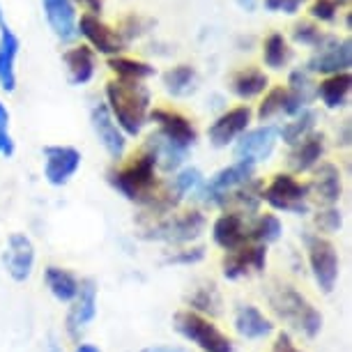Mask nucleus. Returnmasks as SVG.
I'll use <instances>...</instances> for the list:
<instances>
[{"label": "nucleus", "mask_w": 352, "mask_h": 352, "mask_svg": "<svg viewBox=\"0 0 352 352\" xmlns=\"http://www.w3.org/2000/svg\"><path fill=\"white\" fill-rule=\"evenodd\" d=\"M78 35H83L88 39L90 49H95L104 56H120L124 51V39L120 37V32L113 30L109 23H104L99 16H92V14H83L81 21H78Z\"/></svg>", "instance_id": "nucleus-14"}, {"label": "nucleus", "mask_w": 352, "mask_h": 352, "mask_svg": "<svg viewBox=\"0 0 352 352\" xmlns=\"http://www.w3.org/2000/svg\"><path fill=\"white\" fill-rule=\"evenodd\" d=\"M267 265V247L263 244H244L242 249L230 251L223 256L221 267L226 278H242L249 276L251 272H263Z\"/></svg>", "instance_id": "nucleus-17"}, {"label": "nucleus", "mask_w": 352, "mask_h": 352, "mask_svg": "<svg viewBox=\"0 0 352 352\" xmlns=\"http://www.w3.org/2000/svg\"><path fill=\"white\" fill-rule=\"evenodd\" d=\"M143 150L148 152L152 159H155V166H157L159 170H164V173L177 170L184 164L187 155H189L187 148L173 143L170 138H166L164 134H159V131H155L152 136H148V141H145Z\"/></svg>", "instance_id": "nucleus-23"}, {"label": "nucleus", "mask_w": 352, "mask_h": 352, "mask_svg": "<svg viewBox=\"0 0 352 352\" xmlns=\"http://www.w3.org/2000/svg\"><path fill=\"white\" fill-rule=\"evenodd\" d=\"M322 155H324V134L322 131H311L307 138H302L292 148L288 164L292 173H309L320 164Z\"/></svg>", "instance_id": "nucleus-24"}, {"label": "nucleus", "mask_w": 352, "mask_h": 352, "mask_svg": "<svg viewBox=\"0 0 352 352\" xmlns=\"http://www.w3.org/2000/svg\"><path fill=\"white\" fill-rule=\"evenodd\" d=\"M150 90L143 81H116L106 83V109L113 116L122 134L138 136L150 116Z\"/></svg>", "instance_id": "nucleus-1"}, {"label": "nucleus", "mask_w": 352, "mask_h": 352, "mask_svg": "<svg viewBox=\"0 0 352 352\" xmlns=\"http://www.w3.org/2000/svg\"><path fill=\"white\" fill-rule=\"evenodd\" d=\"M251 118H254V111L249 106H235V109L221 113L208 129L210 143L214 148H228L232 141H237L249 129Z\"/></svg>", "instance_id": "nucleus-13"}, {"label": "nucleus", "mask_w": 352, "mask_h": 352, "mask_svg": "<svg viewBox=\"0 0 352 352\" xmlns=\"http://www.w3.org/2000/svg\"><path fill=\"white\" fill-rule=\"evenodd\" d=\"M352 65V42L350 37H345L338 42V37L331 35V39L324 46H320L314 56L309 58L307 72L311 74H324V76H334L348 72Z\"/></svg>", "instance_id": "nucleus-9"}, {"label": "nucleus", "mask_w": 352, "mask_h": 352, "mask_svg": "<svg viewBox=\"0 0 352 352\" xmlns=\"http://www.w3.org/2000/svg\"><path fill=\"white\" fill-rule=\"evenodd\" d=\"M270 309L278 320L288 322L290 327L314 338L322 329V314L311 304L300 290L283 283L270 292Z\"/></svg>", "instance_id": "nucleus-3"}, {"label": "nucleus", "mask_w": 352, "mask_h": 352, "mask_svg": "<svg viewBox=\"0 0 352 352\" xmlns=\"http://www.w3.org/2000/svg\"><path fill=\"white\" fill-rule=\"evenodd\" d=\"M292 39H295L297 44H304V46H311V49H320L331 39V35L327 32H322L318 25L309 23V21H302L295 25V30H292Z\"/></svg>", "instance_id": "nucleus-39"}, {"label": "nucleus", "mask_w": 352, "mask_h": 352, "mask_svg": "<svg viewBox=\"0 0 352 352\" xmlns=\"http://www.w3.org/2000/svg\"><path fill=\"white\" fill-rule=\"evenodd\" d=\"M307 0H263L265 10L281 12V14H297Z\"/></svg>", "instance_id": "nucleus-43"}, {"label": "nucleus", "mask_w": 352, "mask_h": 352, "mask_svg": "<svg viewBox=\"0 0 352 352\" xmlns=\"http://www.w3.org/2000/svg\"><path fill=\"white\" fill-rule=\"evenodd\" d=\"M292 49L285 42V37L281 32H272L263 44V60L270 69H283L290 63Z\"/></svg>", "instance_id": "nucleus-35"}, {"label": "nucleus", "mask_w": 352, "mask_h": 352, "mask_svg": "<svg viewBox=\"0 0 352 352\" xmlns=\"http://www.w3.org/2000/svg\"><path fill=\"white\" fill-rule=\"evenodd\" d=\"M44 281L58 302H74L78 292V278L69 270L58 267V265H49L44 272Z\"/></svg>", "instance_id": "nucleus-31"}, {"label": "nucleus", "mask_w": 352, "mask_h": 352, "mask_svg": "<svg viewBox=\"0 0 352 352\" xmlns=\"http://www.w3.org/2000/svg\"><path fill=\"white\" fill-rule=\"evenodd\" d=\"M162 81H164V90L170 97H189L191 92H196L198 74L191 65H177V67L164 72Z\"/></svg>", "instance_id": "nucleus-32"}, {"label": "nucleus", "mask_w": 352, "mask_h": 352, "mask_svg": "<svg viewBox=\"0 0 352 352\" xmlns=\"http://www.w3.org/2000/svg\"><path fill=\"white\" fill-rule=\"evenodd\" d=\"M276 116H288V90H285L283 85L272 88L267 95H265L256 113V118L261 122H270L272 118H276Z\"/></svg>", "instance_id": "nucleus-37"}, {"label": "nucleus", "mask_w": 352, "mask_h": 352, "mask_svg": "<svg viewBox=\"0 0 352 352\" xmlns=\"http://www.w3.org/2000/svg\"><path fill=\"white\" fill-rule=\"evenodd\" d=\"M109 69L122 81H145L155 74V67L143 60H134V58L113 56L109 58Z\"/></svg>", "instance_id": "nucleus-34"}, {"label": "nucleus", "mask_w": 352, "mask_h": 352, "mask_svg": "<svg viewBox=\"0 0 352 352\" xmlns=\"http://www.w3.org/2000/svg\"><path fill=\"white\" fill-rule=\"evenodd\" d=\"M307 244H309V263H311V272H314L316 283L320 285L322 292H331L336 288V281H338L336 247L327 237H320V235H311Z\"/></svg>", "instance_id": "nucleus-7"}, {"label": "nucleus", "mask_w": 352, "mask_h": 352, "mask_svg": "<svg viewBox=\"0 0 352 352\" xmlns=\"http://www.w3.org/2000/svg\"><path fill=\"white\" fill-rule=\"evenodd\" d=\"M281 232H283V226L278 221L276 214H263L256 219L254 226H249V240L267 247V244L276 242L278 237H281Z\"/></svg>", "instance_id": "nucleus-38"}, {"label": "nucleus", "mask_w": 352, "mask_h": 352, "mask_svg": "<svg viewBox=\"0 0 352 352\" xmlns=\"http://www.w3.org/2000/svg\"><path fill=\"white\" fill-rule=\"evenodd\" d=\"M261 201L278 212L292 214H307L309 212V187L302 184L290 173H276L267 187L261 191Z\"/></svg>", "instance_id": "nucleus-5"}, {"label": "nucleus", "mask_w": 352, "mask_h": 352, "mask_svg": "<svg viewBox=\"0 0 352 352\" xmlns=\"http://www.w3.org/2000/svg\"><path fill=\"white\" fill-rule=\"evenodd\" d=\"M235 329L242 338L258 341V338L270 336L272 331H274V324H272L270 318H265L254 304H242V307L235 311Z\"/></svg>", "instance_id": "nucleus-27"}, {"label": "nucleus", "mask_w": 352, "mask_h": 352, "mask_svg": "<svg viewBox=\"0 0 352 352\" xmlns=\"http://www.w3.org/2000/svg\"><path fill=\"white\" fill-rule=\"evenodd\" d=\"M237 5H240V8L244 10V12H256V8H258V0H235Z\"/></svg>", "instance_id": "nucleus-50"}, {"label": "nucleus", "mask_w": 352, "mask_h": 352, "mask_svg": "<svg viewBox=\"0 0 352 352\" xmlns=\"http://www.w3.org/2000/svg\"><path fill=\"white\" fill-rule=\"evenodd\" d=\"M81 166V152L72 145H46L44 148V177L53 187H65Z\"/></svg>", "instance_id": "nucleus-11"}, {"label": "nucleus", "mask_w": 352, "mask_h": 352, "mask_svg": "<svg viewBox=\"0 0 352 352\" xmlns=\"http://www.w3.org/2000/svg\"><path fill=\"white\" fill-rule=\"evenodd\" d=\"M254 173H256V166H251L247 162H235V164L226 166V168H221L210 177L208 184L201 187L203 201L208 205H219V201H221L223 196H228L230 191L240 189L242 184L254 180Z\"/></svg>", "instance_id": "nucleus-8"}, {"label": "nucleus", "mask_w": 352, "mask_h": 352, "mask_svg": "<svg viewBox=\"0 0 352 352\" xmlns=\"http://www.w3.org/2000/svg\"><path fill=\"white\" fill-rule=\"evenodd\" d=\"M173 189L177 191V196L180 198H187L189 194H196V191H201L203 187V173L198 168H184L177 173L175 177L170 180Z\"/></svg>", "instance_id": "nucleus-40"}, {"label": "nucleus", "mask_w": 352, "mask_h": 352, "mask_svg": "<svg viewBox=\"0 0 352 352\" xmlns=\"http://www.w3.org/2000/svg\"><path fill=\"white\" fill-rule=\"evenodd\" d=\"M205 214L198 210L180 212V214H166L159 217L155 223L145 230L148 240H159L168 244H187L194 242L196 237H201L205 228Z\"/></svg>", "instance_id": "nucleus-4"}, {"label": "nucleus", "mask_w": 352, "mask_h": 352, "mask_svg": "<svg viewBox=\"0 0 352 352\" xmlns=\"http://www.w3.org/2000/svg\"><path fill=\"white\" fill-rule=\"evenodd\" d=\"M109 182L113 184V189L120 191V194L131 203L143 205L145 210L150 208L155 201L159 182L157 180V166L148 152L141 150L131 162L120 170H111L109 173Z\"/></svg>", "instance_id": "nucleus-2"}, {"label": "nucleus", "mask_w": 352, "mask_h": 352, "mask_svg": "<svg viewBox=\"0 0 352 352\" xmlns=\"http://www.w3.org/2000/svg\"><path fill=\"white\" fill-rule=\"evenodd\" d=\"M74 352H102V350H99L97 345H92V343H81V345H76Z\"/></svg>", "instance_id": "nucleus-51"}, {"label": "nucleus", "mask_w": 352, "mask_h": 352, "mask_svg": "<svg viewBox=\"0 0 352 352\" xmlns=\"http://www.w3.org/2000/svg\"><path fill=\"white\" fill-rule=\"evenodd\" d=\"M92 129L99 138V143L104 145V150L109 152L113 159H122L124 150H127V138H124L122 129L118 127L113 116L106 109V104H97L90 113Z\"/></svg>", "instance_id": "nucleus-19"}, {"label": "nucleus", "mask_w": 352, "mask_h": 352, "mask_svg": "<svg viewBox=\"0 0 352 352\" xmlns=\"http://www.w3.org/2000/svg\"><path fill=\"white\" fill-rule=\"evenodd\" d=\"M189 311H194L198 316H219L221 314V295H219L217 285H201L194 290V295L189 297Z\"/></svg>", "instance_id": "nucleus-36"}, {"label": "nucleus", "mask_w": 352, "mask_h": 352, "mask_svg": "<svg viewBox=\"0 0 352 352\" xmlns=\"http://www.w3.org/2000/svg\"><path fill=\"white\" fill-rule=\"evenodd\" d=\"M316 120H318V113L314 109H302L300 113L295 116V120L283 124L281 129H278V138H283L285 145H290V148H295L297 143L302 141V138H307L311 131H316Z\"/></svg>", "instance_id": "nucleus-33"}, {"label": "nucleus", "mask_w": 352, "mask_h": 352, "mask_svg": "<svg viewBox=\"0 0 352 352\" xmlns=\"http://www.w3.org/2000/svg\"><path fill=\"white\" fill-rule=\"evenodd\" d=\"M97 316V283L92 278H83L78 283V292L72 302V309L67 314V331L69 336H78Z\"/></svg>", "instance_id": "nucleus-18"}, {"label": "nucleus", "mask_w": 352, "mask_h": 352, "mask_svg": "<svg viewBox=\"0 0 352 352\" xmlns=\"http://www.w3.org/2000/svg\"><path fill=\"white\" fill-rule=\"evenodd\" d=\"M267 85H270L267 74L256 67L235 72L230 78V90L240 99H254L258 95H263V92L267 90Z\"/></svg>", "instance_id": "nucleus-30"}, {"label": "nucleus", "mask_w": 352, "mask_h": 352, "mask_svg": "<svg viewBox=\"0 0 352 352\" xmlns=\"http://www.w3.org/2000/svg\"><path fill=\"white\" fill-rule=\"evenodd\" d=\"M203 256H205V249L196 247V249H187V251H180V254L170 256L166 263H173V265H194L198 261H203Z\"/></svg>", "instance_id": "nucleus-44"}, {"label": "nucleus", "mask_w": 352, "mask_h": 352, "mask_svg": "<svg viewBox=\"0 0 352 352\" xmlns=\"http://www.w3.org/2000/svg\"><path fill=\"white\" fill-rule=\"evenodd\" d=\"M336 3H338V8H341L343 3H350V0H336Z\"/></svg>", "instance_id": "nucleus-53"}, {"label": "nucleus", "mask_w": 352, "mask_h": 352, "mask_svg": "<svg viewBox=\"0 0 352 352\" xmlns=\"http://www.w3.org/2000/svg\"><path fill=\"white\" fill-rule=\"evenodd\" d=\"M0 152H3L5 157H12L14 155V141H12L10 134L0 136Z\"/></svg>", "instance_id": "nucleus-48"}, {"label": "nucleus", "mask_w": 352, "mask_h": 352, "mask_svg": "<svg viewBox=\"0 0 352 352\" xmlns=\"http://www.w3.org/2000/svg\"><path fill=\"white\" fill-rule=\"evenodd\" d=\"M5 272L14 278L16 283H23L25 278H30L32 267H35V244L30 242L28 235L23 232H12L8 247L3 254Z\"/></svg>", "instance_id": "nucleus-12"}, {"label": "nucleus", "mask_w": 352, "mask_h": 352, "mask_svg": "<svg viewBox=\"0 0 352 352\" xmlns=\"http://www.w3.org/2000/svg\"><path fill=\"white\" fill-rule=\"evenodd\" d=\"M63 60L67 65V78L72 85H85L95 76V51L90 46H76L63 53Z\"/></svg>", "instance_id": "nucleus-28"}, {"label": "nucleus", "mask_w": 352, "mask_h": 352, "mask_svg": "<svg viewBox=\"0 0 352 352\" xmlns=\"http://www.w3.org/2000/svg\"><path fill=\"white\" fill-rule=\"evenodd\" d=\"M44 14L51 30L60 42H74L78 37V19L72 0H42Z\"/></svg>", "instance_id": "nucleus-20"}, {"label": "nucleus", "mask_w": 352, "mask_h": 352, "mask_svg": "<svg viewBox=\"0 0 352 352\" xmlns=\"http://www.w3.org/2000/svg\"><path fill=\"white\" fill-rule=\"evenodd\" d=\"M212 237H214V242L226 251V254L242 249L244 244H249L247 219L240 214L223 212V214L214 221V226H212Z\"/></svg>", "instance_id": "nucleus-21"}, {"label": "nucleus", "mask_w": 352, "mask_h": 352, "mask_svg": "<svg viewBox=\"0 0 352 352\" xmlns=\"http://www.w3.org/2000/svg\"><path fill=\"white\" fill-rule=\"evenodd\" d=\"M309 187V201L314 198L322 208H334L341 201L343 194V182H341V170L334 164L320 162L314 168V177L307 184Z\"/></svg>", "instance_id": "nucleus-15"}, {"label": "nucleus", "mask_w": 352, "mask_h": 352, "mask_svg": "<svg viewBox=\"0 0 352 352\" xmlns=\"http://www.w3.org/2000/svg\"><path fill=\"white\" fill-rule=\"evenodd\" d=\"M272 352H304V350H300L295 343H292V338H290L288 331H281V334L276 336L274 348H272Z\"/></svg>", "instance_id": "nucleus-45"}, {"label": "nucleus", "mask_w": 352, "mask_h": 352, "mask_svg": "<svg viewBox=\"0 0 352 352\" xmlns=\"http://www.w3.org/2000/svg\"><path fill=\"white\" fill-rule=\"evenodd\" d=\"M175 329L203 352H232L230 338L214 322L194 311H180L175 316Z\"/></svg>", "instance_id": "nucleus-6"}, {"label": "nucleus", "mask_w": 352, "mask_h": 352, "mask_svg": "<svg viewBox=\"0 0 352 352\" xmlns=\"http://www.w3.org/2000/svg\"><path fill=\"white\" fill-rule=\"evenodd\" d=\"M350 88H352L350 72L324 76V81H320V85H318V97L322 99V104L327 106V109H343V106L348 104Z\"/></svg>", "instance_id": "nucleus-29"}, {"label": "nucleus", "mask_w": 352, "mask_h": 352, "mask_svg": "<svg viewBox=\"0 0 352 352\" xmlns=\"http://www.w3.org/2000/svg\"><path fill=\"white\" fill-rule=\"evenodd\" d=\"M276 143H278V127L265 124V127L244 131L235 145V157L237 162H247L251 166L263 164L274 155Z\"/></svg>", "instance_id": "nucleus-10"}, {"label": "nucleus", "mask_w": 352, "mask_h": 352, "mask_svg": "<svg viewBox=\"0 0 352 352\" xmlns=\"http://www.w3.org/2000/svg\"><path fill=\"white\" fill-rule=\"evenodd\" d=\"M0 21H5V12H3V5H0Z\"/></svg>", "instance_id": "nucleus-52"}, {"label": "nucleus", "mask_w": 352, "mask_h": 352, "mask_svg": "<svg viewBox=\"0 0 352 352\" xmlns=\"http://www.w3.org/2000/svg\"><path fill=\"white\" fill-rule=\"evenodd\" d=\"M143 352H187V350L177 348V345H155V348H145Z\"/></svg>", "instance_id": "nucleus-49"}, {"label": "nucleus", "mask_w": 352, "mask_h": 352, "mask_svg": "<svg viewBox=\"0 0 352 352\" xmlns=\"http://www.w3.org/2000/svg\"><path fill=\"white\" fill-rule=\"evenodd\" d=\"M341 223H343V217L336 208H324L316 214V226L322 232H336L341 228Z\"/></svg>", "instance_id": "nucleus-42"}, {"label": "nucleus", "mask_w": 352, "mask_h": 352, "mask_svg": "<svg viewBox=\"0 0 352 352\" xmlns=\"http://www.w3.org/2000/svg\"><path fill=\"white\" fill-rule=\"evenodd\" d=\"M261 182L258 180H251L247 184H242L240 189L230 191L228 196H223L219 201L217 208H221L223 212H230V214H240L247 219L249 214H256L258 208H261Z\"/></svg>", "instance_id": "nucleus-26"}, {"label": "nucleus", "mask_w": 352, "mask_h": 352, "mask_svg": "<svg viewBox=\"0 0 352 352\" xmlns=\"http://www.w3.org/2000/svg\"><path fill=\"white\" fill-rule=\"evenodd\" d=\"M21 42L8 21H0V88L5 92L16 90V56Z\"/></svg>", "instance_id": "nucleus-22"}, {"label": "nucleus", "mask_w": 352, "mask_h": 352, "mask_svg": "<svg viewBox=\"0 0 352 352\" xmlns=\"http://www.w3.org/2000/svg\"><path fill=\"white\" fill-rule=\"evenodd\" d=\"M10 134V111L8 106L0 102V136Z\"/></svg>", "instance_id": "nucleus-47"}, {"label": "nucleus", "mask_w": 352, "mask_h": 352, "mask_svg": "<svg viewBox=\"0 0 352 352\" xmlns=\"http://www.w3.org/2000/svg\"><path fill=\"white\" fill-rule=\"evenodd\" d=\"M148 120L157 122V127H159L157 131H159V134H164L166 138H170L173 143L182 145V148H187V150L194 148V143L198 141L196 127L182 116V113H177V111L155 109V111H150Z\"/></svg>", "instance_id": "nucleus-16"}, {"label": "nucleus", "mask_w": 352, "mask_h": 352, "mask_svg": "<svg viewBox=\"0 0 352 352\" xmlns=\"http://www.w3.org/2000/svg\"><path fill=\"white\" fill-rule=\"evenodd\" d=\"M309 14L314 16L316 21L331 23L338 14V3L336 0H314L309 8Z\"/></svg>", "instance_id": "nucleus-41"}, {"label": "nucleus", "mask_w": 352, "mask_h": 352, "mask_svg": "<svg viewBox=\"0 0 352 352\" xmlns=\"http://www.w3.org/2000/svg\"><path fill=\"white\" fill-rule=\"evenodd\" d=\"M285 90H288V116L292 118L302 109H309V104L318 97V83L307 69H292Z\"/></svg>", "instance_id": "nucleus-25"}, {"label": "nucleus", "mask_w": 352, "mask_h": 352, "mask_svg": "<svg viewBox=\"0 0 352 352\" xmlns=\"http://www.w3.org/2000/svg\"><path fill=\"white\" fill-rule=\"evenodd\" d=\"M72 3L81 5V8L88 10V14H92V16H99L104 10V0H72Z\"/></svg>", "instance_id": "nucleus-46"}]
</instances>
